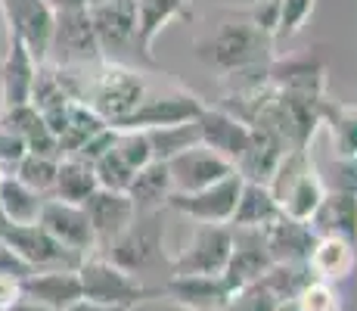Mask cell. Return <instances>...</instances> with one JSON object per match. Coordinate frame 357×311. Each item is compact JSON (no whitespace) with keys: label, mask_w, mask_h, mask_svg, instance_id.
I'll return each instance as SVG.
<instances>
[{"label":"cell","mask_w":357,"mask_h":311,"mask_svg":"<svg viewBox=\"0 0 357 311\" xmlns=\"http://www.w3.org/2000/svg\"><path fill=\"white\" fill-rule=\"evenodd\" d=\"M273 44L277 41L261 31L245 10H221L215 22L193 41V50L202 66H208L211 72L224 78V75H233L239 68L271 62Z\"/></svg>","instance_id":"6da1fadb"},{"label":"cell","mask_w":357,"mask_h":311,"mask_svg":"<svg viewBox=\"0 0 357 311\" xmlns=\"http://www.w3.org/2000/svg\"><path fill=\"white\" fill-rule=\"evenodd\" d=\"M91 22L100 44V57L106 62H119V66H130V68H159L155 53L140 38L134 0H102V3H93Z\"/></svg>","instance_id":"7a4b0ae2"},{"label":"cell","mask_w":357,"mask_h":311,"mask_svg":"<svg viewBox=\"0 0 357 311\" xmlns=\"http://www.w3.org/2000/svg\"><path fill=\"white\" fill-rule=\"evenodd\" d=\"M97 252L134 277L171 274V259L165 255V212H137L125 231Z\"/></svg>","instance_id":"3957f363"},{"label":"cell","mask_w":357,"mask_h":311,"mask_svg":"<svg viewBox=\"0 0 357 311\" xmlns=\"http://www.w3.org/2000/svg\"><path fill=\"white\" fill-rule=\"evenodd\" d=\"M267 190L280 203L283 215H289L295 221H307L314 215V209L320 205V199H324L326 181L317 171L314 159L307 156V150L289 147L283 159L277 162V168H273Z\"/></svg>","instance_id":"277c9868"},{"label":"cell","mask_w":357,"mask_h":311,"mask_svg":"<svg viewBox=\"0 0 357 311\" xmlns=\"http://www.w3.org/2000/svg\"><path fill=\"white\" fill-rule=\"evenodd\" d=\"M78 277H81V293L84 299L100 302V305H119V308H130L149 299H162L159 289L143 287L140 277L121 271L119 265H112L109 259H102L100 252H91L81 259L78 265Z\"/></svg>","instance_id":"5b68a950"},{"label":"cell","mask_w":357,"mask_h":311,"mask_svg":"<svg viewBox=\"0 0 357 311\" xmlns=\"http://www.w3.org/2000/svg\"><path fill=\"white\" fill-rule=\"evenodd\" d=\"M100 44L93 34L91 22V6L87 10H68L53 16V31H50V50L47 62L50 66H91L100 62Z\"/></svg>","instance_id":"8992f818"},{"label":"cell","mask_w":357,"mask_h":311,"mask_svg":"<svg viewBox=\"0 0 357 311\" xmlns=\"http://www.w3.org/2000/svg\"><path fill=\"white\" fill-rule=\"evenodd\" d=\"M233 246L230 224H199L187 246L171 255V274H224ZM168 274V277H171Z\"/></svg>","instance_id":"52a82bcc"},{"label":"cell","mask_w":357,"mask_h":311,"mask_svg":"<svg viewBox=\"0 0 357 311\" xmlns=\"http://www.w3.org/2000/svg\"><path fill=\"white\" fill-rule=\"evenodd\" d=\"M205 109V100H199L193 91L177 87L174 94L165 96H146L128 119H121L112 128L119 131H153V128H168V124H183L196 122Z\"/></svg>","instance_id":"ba28073f"},{"label":"cell","mask_w":357,"mask_h":311,"mask_svg":"<svg viewBox=\"0 0 357 311\" xmlns=\"http://www.w3.org/2000/svg\"><path fill=\"white\" fill-rule=\"evenodd\" d=\"M239 187H243V178L230 175L224 181L193 193H171L168 209L177 212V215L193 218L199 224H230V215L239 199Z\"/></svg>","instance_id":"9c48e42d"},{"label":"cell","mask_w":357,"mask_h":311,"mask_svg":"<svg viewBox=\"0 0 357 311\" xmlns=\"http://www.w3.org/2000/svg\"><path fill=\"white\" fill-rule=\"evenodd\" d=\"M267 78L277 91H289L301 96L324 100L326 96V59L320 47L292 57H273L267 62Z\"/></svg>","instance_id":"30bf717a"},{"label":"cell","mask_w":357,"mask_h":311,"mask_svg":"<svg viewBox=\"0 0 357 311\" xmlns=\"http://www.w3.org/2000/svg\"><path fill=\"white\" fill-rule=\"evenodd\" d=\"M162 299L187 311H221L233 299V287L224 274H171L159 287Z\"/></svg>","instance_id":"8fae6325"},{"label":"cell","mask_w":357,"mask_h":311,"mask_svg":"<svg viewBox=\"0 0 357 311\" xmlns=\"http://www.w3.org/2000/svg\"><path fill=\"white\" fill-rule=\"evenodd\" d=\"M0 237L6 240L34 271H47V268H78L81 255L66 249L59 240H53L40 224H3Z\"/></svg>","instance_id":"7c38bea8"},{"label":"cell","mask_w":357,"mask_h":311,"mask_svg":"<svg viewBox=\"0 0 357 311\" xmlns=\"http://www.w3.org/2000/svg\"><path fill=\"white\" fill-rule=\"evenodd\" d=\"M0 13H3L10 34H16L38 62H47L53 16H56L50 3L47 0H0Z\"/></svg>","instance_id":"4fadbf2b"},{"label":"cell","mask_w":357,"mask_h":311,"mask_svg":"<svg viewBox=\"0 0 357 311\" xmlns=\"http://www.w3.org/2000/svg\"><path fill=\"white\" fill-rule=\"evenodd\" d=\"M38 224L50 233L53 240H59L66 249L78 252L81 259L91 252H97V237H93V227L87 221L84 205H75V203H63L56 196H47L44 205H40V215Z\"/></svg>","instance_id":"5bb4252c"},{"label":"cell","mask_w":357,"mask_h":311,"mask_svg":"<svg viewBox=\"0 0 357 311\" xmlns=\"http://www.w3.org/2000/svg\"><path fill=\"white\" fill-rule=\"evenodd\" d=\"M168 171H171L174 193H193V190H202V187H211V184L224 181V178L236 175V168H233L227 159L211 153L202 143L183 150L174 159H168Z\"/></svg>","instance_id":"9a60e30c"},{"label":"cell","mask_w":357,"mask_h":311,"mask_svg":"<svg viewBox=\"0 0 357 311\" xmlns=\"http://www.w3.org/2000/svg\"><path fill=\"white\" fill-rule=\"evenodd\" d=\"M199 124V143L208 147L211 153L224 156L230 165H236V159L249 150L252 143V128L245 122H239L233 113L221 106H208L205 103L202 115L196 119Z\"/></svg>","instance_id":"2e32d148"},{"label":"cell","mask_w":357,"mask_h":311,"mask_svg":"<svg viewBox=\"0 0 357 311\" xmlns=\"http://www.w3.org/2000/svg\"><path fill=\"white\" fill-rule=\"evenodd\" d=\"M25 299H34L53 311H66L68 305L84 299L81 293L78 268H47V271H31L29 277L19 280Z\"/></svg>","instance_id":"e0dca14e"},{"label":"cell","mask_w":357,"mask_h":311,"mask_svg":"<svg viewBox=\"0 0 357 311\" xmlns=\"http://www.w3.org/2000/svg\"><path fill=\"white\" fill-rule=\"evenodd\" d=\"M38 68H40V62L31 57L29 47H25L16 34H10L6 57H3V62H0V103H3V109L31 103Z\"/></svg>","instance_id":"ac0fdd59"},{"label":"cell","mask_w":357,"mask_h":311,"mask_svg":"<svg viewBox=\"0 0 357 311\" xmlns=\"http://www.w3.org/2000/svg\"><path fill=\"white\" fill-rule=\"evenodd\" d=\"M84 212H87V221L93 227V237H97V249H102L106 243H112L121 231L134 221V203H130L128 193H119V190H97L84 199Z\"/></svg>","instance_id":"d6986e66"},{"label":"cell","mask_w":357,"mask_h":311,"mask_svg":"<svg viewBox=\"0 0 357 311\" xmlns=\"http://www.w3.org/2000/svg\"><path fill=\"white\" fill-rule=\"evenodd\" d=\"M271 265H273V259L267 252L261 231H233L230 259H227V268H224V280L233 287V293L243 289L245 283L258 280Z\"/></svg>","instance_id":"ffe728a7"},{"label":"cell","mask_w":357,"mask_h":311,"mask_svg":"<svg viewBox=\"0 0 357 311\" xmlns=\"http://www.w3.org/2000/svg\"><path fill=\"white\" fill-rule=\"evenodd\" d=\"M261 237H264V246L273 261H289V265H305L317 243V233L311 231V224L289 215H280L273 224H267Z\"/></svg>","instance_id":"44dd1931"},{"label":"cell","mask_w":357,"mask_h":311,"mask_svg":"<svg viewBox=\"0 0 357 311\" xmlns=\"http://www.w3.org/2000/svg\"><path fill=\"white\" fill-rule=\"evenodd\" d=\"M307 224L317 237H339L357 246V193L326 190Z\"/></svg>","instance_id":"7402d4cb"},{"label":"cell","mask_w":357,"mask_h":311,"mask_svg":"<svg viewBox=\"0 0 357 311\" xmlns=\"http://www.w3.org/2000/svg\"><path fill=\"white\" fill-rule=\"evenodd\" d=\"M283 209L273 199V193L267 190V184H255V181H243L239 187V199L236 209L230 215V227L233 231H264L267 224H273Z\"/></svg>","instance_id":"603a6c76"},{"label":"cell","mask_w":357,"mask_h":311,"mask_svg":"<svg viewBox=\"0 0 357 311\" xmlns=\"http://www.w3.org/2000/svg\"><path fill=\"white\" fill-rule=\"evenodd\" d=\"M305 265L314 280H326V283L348 280L357 265V246L339 237H317Z\"/></svg>","instance_id":"cb8c5ba5"},{"label":"cell","mask_w":357,"mask_h":311,"mask_svg":"<svg viewBox=\"0 0 357 311\" xmlns=\"http://www.w3.org/2000/svg\"><path fill=\"white\" fill-rule=\"evenodd\" d=\"M0 124L10 128L19 140L25 143L29 153H40V156H59V143H56V134L47 128V122L40 119V113L25 103V106H6L0 113Z\"/></svg>","instance_id":"d4e9b609"},{"label":"cell","mask_w":357,"mask_h":311,"mask_svg":"<svg viewBox=\"0 0 357 311\" xmlns=\"http://www.w3.org/2000/svg\"><path fill=\"white\" fill-rule=\"evenodd\" d=\"M171 193H174V184H171L168 162H162V159H153L149 165L137 168L134 181L128 187L134 212H165Z\"/></svg>","instance_id":"484cf974"},{"label":"cell","mask_w":357,"mask_h":311,"mask_svg":"<svg viewBox=\"0 0 357 311\" xmlns=\"http://www.w3.org/2000/svg\"><path fill=\"white\" fill-rule=\"evenodd\" d=\"M286 150H289V147H286V140H280V137L271 134V131H252L249 150L236 159V165H233V168H236V175L243 178V181L267 184Z\"/></svg>","instance_id":"4316f807"},{"label":"cell","mask_w":357,"mask_h":311,"mask_svg":"<svg viewBox=\"0 0 357 311\" xmlns=\"http://www.w3.org/2000/svg\"><path fill=\"white\" fill-rule=\"evenodd\" d=\"M44 199L47 196H40L38 190L22 184L13 171L0 175V218H3V224H38Z\"/></svg>","instance_id":"83f0119b"},{"label":"cell","mask_w":357,"mask_h":311,"mask_svg":"<svg viewBox=\"0 0 357 311\" xmlns=\"http://www.w3.org/2000/svg\"><path fill=\"white\" fill-rule=\"evenodd\" d=\"M137 25H140L143 44L153 50L155 38L177 19H193V0H134Z\"/></svg>","instance_id":"f1b7e54d"},{"label":"cell","mask_w":357,"mask_h":311,"mask_svg":"<svg viewBox=\"0 0 357 311\" xmlns=\"http://www.w3.org/2000/svg\"><path fill=\"white\" fill-rule=\"evenodd\" d=\"M93 190H97V175H93V165L84 162V159H78V156H59L56 181H53V193H50V196L63 199V203L81 205Z\"/></svg>","instance_id":"f546056e"},{"label":"cell","mask_w":357,"mask_h":311,"mask_svg":"<svg viewBox=\"0 0 357 311\" xmlns=\"http://www.w3.org/2000/svg\"><path fill=\"white\" fill-rule=\"evenodd\" d=\"M320 122L333 134L335 159H357V106H345V103H335L326 96Z\"/></svg>","instance_id":"4dcf8cb0"},{"label":"cell","mask_w":357,"mask_h":311,"mask_svg":"<svg viewBox=\"0 0 357 311\" xmlns=\"http://www.w3.org/2000/svg\"><path fill=\"white\" fill-rule=\"evenodd\" d=\"M149 134V147H153V159H174L177 153L190 147H199V124L196 122H183V124H168V128H153Z\"/></svg>","instance_id":"1f68e13d"},{"label":"cell","mask_w":357,"mask_h":311,"mask_svg":"<svg viewBox=\"0 0 357 311\" xmlns=\"http://www.w3.org/2000/svg\"><path fill=\"white\" fill-rule=\"evenodd\" d=\"M56 165H59V156L25 153L16 162L13 175H16L22 184H29L31 190H38L40 196H50V193H53V181H56Z\"/></svg>","instance_id":"d6a6232c"},{"label":"cell","mask_w":357,"mask_h":311,"mask_svg":"<svg viewBox=\"0 0 357 311\" xmlns=\"http://www.w3.org/2000/svg\"><path fill=\"white\" fill-rule=\"evenodd\" d=\"M93 175H97V187L102 190H119V193H128L130 181H134L137 171L130 168V165L115 153V147L109 150V153H102L100 159H93Z\"/></svg>","instance_id":"836d02e7"},{"label":"cell","mask_w":357,"mask_h":311,"mask_svg":"<svg viewBox=\"0 0 357 311\" xmlns=\"http://www.w3.org/2000/svg\"><path fill=\"white\" fill-rule=\"evenodd\" d=\"M295 305H298V311H339L342 302H339V293H335L333 283L311 277L301 287V293L295 296Z\"/></svg>","instance_id":"e575fe53"},{"label":"cell","mask_w":357,"mask_h":311,"mask_svg":"<svg viewBox=\"0 0 357 311\" xmlns=\"http://www.w3.org/2000/svg\"><path fill=\"white\" fill-rule=\"evenodd\" d=\"M115 153H119L130 168H143L153 162V147H149V134L146 131H119L115 140Z\"/></svg>","instance_id":"d590c367"},{"label":"cell","mask_w":357,"mask_h":311,"mask_svg":"<svg viewBox=\"0 0 357 311\" xmlns=\"http://www.w3.org/2000/svg\"><path fill=\"white\" fill-rule=\"evenodd\" d=\"M314 3H317V0H283V6H280L277 41L295 38V34L305 29V22L314 16Z\"/></svg>","instance_id":"8d00e7d4"},{"label":"cell","mask_w":357,"mask_h":311,"mask_svg":"<svg viewBox=\"0 0 357 311\" xmlns=\"http://www.w3.org/2000/svg\"><path fill=\"white\" fill-rule=\"evenodd\" d=\"M280 6H283V0H252L249 3V19L258 25L264 34H271L273 41H277V25H280Z\"/></svg>","instance_id":"74e56055"},{"label":"cell","mask_w":357,"mask_h":311,"mask_svg":"<svg viewBox=\"0 0 357 311\" xmlns=\"http://www.w3.org/2000/svg\"><path fill=\"white\" fill-rule=\"evenodd\" d=\"M31 271H34V268L29 265V261H25L22 255L16 252V249L6 243L3 237H0V277H16V280H22V277H29Z\"/></svg>","instance_id":"f35d334b"},{"label":"cell","mask_w":357,"mask_h":311,"mask_svg":"<svg viewBox=\"0 0 357 311\" xmlns=\"http://www.w3.org/2000/svg\"><path fill=\"white\" fill-rule=\"evenodd\" d=\"M115 140H119V128H112V124H106L102 131H97V134L91 137V140L84 143V147L78 150V159H84V162H93V159H100L102 153H109V150L115 147Z\"/></svg>","instance_id":"ab89813d"},{"label":"cell","mask_w":357,"mask_h":311,"mask_svg":"<svg viewBox=\"0 0 357 311\" xmlns=\"http://www.w3.org/2000/svg\"><path fill=\"white\" fill-rule=\"evenodd\" d=\"M326 190L357 193V159H335L333 162V184H326Z\"/></svg>","instance_id":"60d3db41"},{"label":"cell","mask_w":357,"mask_h":311,"mask_svg":"<svg viewBox=\"0 0 357 311\" xmlns=\"http://www.w3.org/2000/svg\"><path fill=\"white\" fill-rule=\"evenodd\" d=\"M25 153H29V150H25V143L19 140L10 128H3V124H0V168H16V162Z\"/></svg>","instance_id":"b9f144b4"},{"label":"cell","mask_w":357,"mask_h":311,"mask_svg":"<svg viewBox=\"0 0 357 311\" xmlns=\"http://www.w3.org/2000/svg\"><path fill=\"white\" fill-rule=\"evenodd\" d=\"M22 296V289H19V280L16 277H0V311H6L13 305V302Z\"/></svg>","instance_id":"7bdbcfd3"},{"label":"cell","mask_w":357,"mask_h":311,"mask_svg":"<svg viewBox=\"0 0 357 311\" xmlns=\"http://www.w3.org/2000/svg\"><path fill=\"white\" fill-rule=\"evenodd\" d=\"M53 13H68V10H87L91 0H47Z\"/></svg>","instance_id":"ee69618b"},{"label":"cell","mask_w":357,"mask_h":311,"mask_svg":"<svg viewBox=\"0 0 357 311\" xmlns=\"http://www.w3.org/2000/svg\"><path fill=\"white\" fill-rule=\"evenodd\" d=\"M66 311H130V308H119V305H100V302L81 299V302H75V305H68Z\"/></svg>","instance_id":"f6af8a7d"},{"label":"cell","mask_w":357,"mask_h":311,"mask_svg":"<svg viewBox=\"0 0 357 311\" xmlns=\"http://www.w3.org/2000/svg\"><path fill=\"white\" fill-rule=\"evenodd\" d=\"M6 311H53V308H47V305H40V302H34V299H25V296H19L16 302H13Z\"/></svg>","instance_id":"bcb514c9"},{"label":"cell","mask_w":357,"mask_h":311,"mask_svg":"<svg viewBox=\"0 0 357 311\" xmlns=\"http://www.w3.org/2000/svg\"><path fill=\"white\" fill-rule=\"evenodd\" d=\"M273 311H298V305H295V299H289V302H280Z\"/></svg>","instance_id":"7dc6e473"},{"label":"cell","mask_w":357,"mask_h":311,"mask_svg":"<svg viewBox=\"0 0 357 311\" xmlns=\"http://www.w3.org/2000/svg\"><path fill=\"white\" fill-rule=\"evenodd\" d=\"M93 3H102V0H91V6H93Z\"/></svg>","instance_id":"c3c4849f"},{"label":"cell","mask_w":357,"mask_h":311,"mask_svg":"<svg viewBox=\"0 0 357 311\" xmlns=\"http://www.w3.org/2000/svg\"><path fill=\"white\" fill-rule=\"evenodd\" d=\"M221 311H227V308H221Z\"/></svg>","instance_id":"681fc988"}]
</instances>
